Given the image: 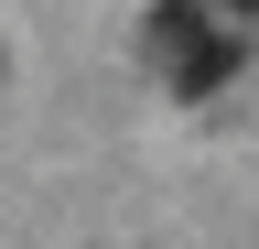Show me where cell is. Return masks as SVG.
I'll list each match as a JSON object with an SVG mask.
<instances>
[{"instance_id": "obj_1", "label": "cell", "mask_w": 259, "mask_h": 249, "mask_svg": "<svg viewBox=\"0 0 259 249\" xmlns=\"http://www.w3.org/2000/svg\"><path fill=\"white\" fill-rule=\"evenodd\" d=\"M151 65H162V87H173V98H216V87L248 65V44L216 33L194 0H162V11H151Z\"/></svg>"}, {"instance_id": "obj_2", "label": "cell", "mask_w": 259, "mask_h": 249, "mask_svg": "<svg viewBox=\"0 0 259 249\" xmlns=\"http://www.w3.org/2000/svg\"><path fill=\"white\" fill-rule=\"evenodd\" d=\"M227 11H248V22H259V0H227Z\"/></svg>"}]
</instances>
